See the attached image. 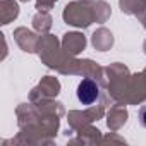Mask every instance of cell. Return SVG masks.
Masks as SVG:
<instances>
[{
  "label": "cell",
  "instance_id": "obj_1",
  "mask_svg": "<svg viewBox=\"0 0 146 146\" xmlns=\"http://www.w3.org/2000/svg\"><path fill=\"white\" fill-rule=\"evenodd\" d=\"M100 98V84L93 79H83L78 86V100L83 105H93Z\"/></svg>",
  "mask_w": 146,
  "mask_h": 146
},
{
  "label": "cell",
  "instance_id": "obj_2",
  "mask_svg": "<svg viewBox=\"0 0 146 146\" xmlns=\"http://www.w3.org/2000/svg\"><path fill=\"white\" fill-rule=\"evenodd\" d=\"M139 122L143 127H146V105L139 108Z\"/></svg>",
  "mask_w": 146,
  "mask_h": 146
}]
</instances>
